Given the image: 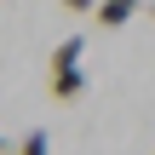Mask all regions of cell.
Wrapping results in <instances>:
<instances>
[{
    "instance_id": "cell-4",
    "label": "cell",
    "mask_w": 155,
    "mask_h": 155,
    "mask_svg": "<svg viewBox=\"0 0 155 155\" xmlns=\"http://www.w3.org/2000/svg\"><path fill=\"white\" fill-rule=\"evenodd\" d=\"M63 12H98V0H58Z\"/></svg>"
},
{
    "instance_id": "cell-5",
    "label": "cell",
    "mask_w": 155,
    "mask_h": 155,
    "mask_svg": "<svg viewBox=\"0 0 155 155\" xmlns=\"http://www.w3.org/2000/svg\"><path fill=\"white\" fill-rule=\"evenodd\" d=\"M0 155H6V138H0Z\"/></svg>"
},
{
    "instance_id": "cell-6",
    "label": "cell",
    "mask_w": 155,
    "mask_h": 155,
    "mask_svg": "<svg viewBox=\"0 0 155 155\" xmlns=\"http://www.w3.org/2000/svg\"><path fill=\"white\" fill-rule=\"evenodd\" d=\"M127 6H138V0H127Z\"/></svg>"
},
{
    "instance_id": "cell-1",
    "label": "cell",
    "mask_w": 155,
    "mask_h": 155,
    "mask_svg": "<svg viewBox=\"0 0 155 155\" xmlns=\"http://www.w3.org/2000/svg\"><path fill=\"white\" fill-rule=\"evenodd\" d=\"M81 58H86V35H63V40L52 46L46 92H52L58 104H69V98H81V92H86V69H81Z\"/></svg>"
},
{
    "instance_id": "cell-2",
    "label": "cell",
    "mask_w": 155,
    "mask_h": 155,
    "mask_svg": "<svg viewBox=\"0 0 155 155\" xmlns=\"http://www.w3.org/2000/svg\"><path fill=\"white\" fill-rule=\"evenodd\" d=\"M132 12H138V6H127V0H98V12H92V17H98L104 29H127V23H132Z\"/></svg>"
},
{
    "instance_id": "cell-3",
    "label": "cell",
    "mask_w": 155,
    "mask_h": 155,
    "mask_svg": "<svg viewBox=\"0 0 155 155\" xmlns=\"http://www.w3.org/2000/svg\"><path fill=\"white\" fill-rule=\"evenodd\" d=\"M17 155H52V138H46V127H29V132L17 138Z\"/></svg>"
}]
</instances>
